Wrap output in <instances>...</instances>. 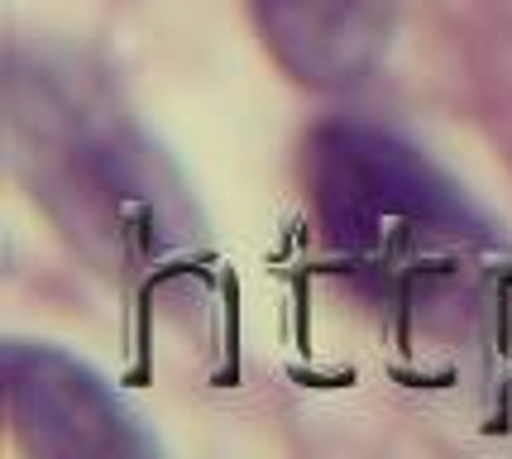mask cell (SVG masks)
I'll list each match as a JSON object with an SVG mask.
<instances>
[{"mask_svg":"<svg viewBox=\"0 0 512 459\" xmlns=\"http://www.w3.org/2000/svg\"><path fill=\"white\" fill-rule=\"evenodd\" d=\"M5 125L34 201L101 273L144 283L197 254L201 220L178 168L82 53L10 48Z\"/></svg>","mask_w":512,"mask_h":459,"instance_id":"1","label":"cell"},{"mask_svg":"<svg viewBox=\"0 0 512 459\" xmlns=\"http://www.w3.org/2000/svg\"><path fill=\"white\" fill-rule=\"evenodd\" d=\"M307 197L340 268L402 306L469 297L503 259V235L469 192L402 134L326 120L307 139Z\"/></svg>","mask_w":512,"mask_h":459,"instance_id":"2","label":"cell"},{"mask_svg":"<svg viewBox=\"0 0 512 459\" xmlns=\"http://www.w3.org/2000/svg\"><path fill=\"white\" fill-rule=\"evenodd\" d=\"M10 431L39 459H120L154 455L158 440L144 431L134 407L115 393L87 359L44 345L5 340L0 354Z\"/></svg>","mask_w":512,"mask_h":459,"instance_id":"3","label":"cell"},{"mask_svg":"<svg viewBox=\"0 0 512 459\" xmlns=\"http://www.w3.org/2000/svg\"><path fill=\"white\" fill-rule=\"evenodd\" d=\"M268 53L312 91L359 87L388 53L393 0H249Z\"/></svg>","mask_w":512,"mask_h":459,"instance_id":"4","label":"cell"}]
</instances>
